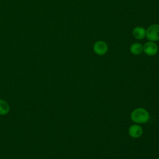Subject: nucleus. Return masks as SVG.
<instances>
[{
    "label": "nucleus",
    "mask_w": 159,
    "mask_h": 159,
    "mask_svg": "<svg viewBox=\"0 0 159 159\" xmlns=\"http://www.w3.org/2000/svg\"><path fill=\"white\" fill-rule=\"evenodd\" d=\"M130 117L136 123L144 124L148 121L150 115L147 110L142 107H139L132 112Z\"/></svg>",
    "instance_id": "1"
},
{
    "label": "nucleus",
    "mask_w": 159,
    "mask_h": 159,
    "mask_svg": "<svg viewBox=\"0 0 159 159\" xmlns=\"http://www.w3.org/2000/svg\"><path fill=\"white\" fill-rule=\"evenodd\" d=\"M145 35L151 42L159 40V25L153 24L150 25L147 29Z\"/></svg>",
    "instance_id": "2"
},
{
    "label": "nucleus",
    "mask_w": 159,
    "mask_h": 159,
    "mask_svg": "<svg viewBox=\"0 0 159 159\" xmlns=\"http://www.w3.org/2000/svg\"><path fill=\"white\" fill-rule=\"evenodd\" d=\"M93 50L97 55H103L107 51V45L103 41H98L94 43Z\"/></svg>",
    "instance_id": "3"
},
{
    "label": "nucleus",
    "mask_w": 159,
    "mask_h": 159,
    "mask_svg": "<svg viewBox=\"0 0 159 159\" xmlns=\"http://www.w3.org/2000/svg\"><path fill=\"white\" fill-rule=\"evenodd\" d=\"M143 50L147 55L152 56L155 55L157 53L158 46L157 45L156 43H155L153 42H148L144 45Z\"/></svg>",
    "instance_id": "4"
},
{
    "label": "nucleus",
    "mask_w": 159,
    "mask_h": 159,
    "mask_svg": "<svg viewBox=\"0 0 159 159\" xmlns=\"http://www.w3.org/2000/svg\"><path fill=\"white\" fill-rule=\"evenodd\" d=\"M143 130L142 127L139 125H132L129 129V135L133 138H138L142 134Z\"/></svg>",
    "instance_id": "5"
},
{
    "label": "nucleus",
    "mask_w": 159,
    "mask_h": 159,
    "mask_svg": "<svg viewBox=\"0 0 159 159\" xmlns=\"http://www.w3.org/2000/svg\"><path fill=\"white\" fill-rule=\"evenodd\" d=\"M132 34L134 37L137 39H142L145 37L146 32L145 30L142 27H136L134 29Z\"/></svg>",
    "instance_id": "6"
},
{
    "label": "nucleus",
    "mask_w": 159,
    "mask_h": 159,
    "mask_svg": "<svg viewBox=\"0 0 159 159\" xmlns=\"http://www.w3.org/2000/svg\"><path fill=\"white\" fill-rule=\"evenodd\" d=\"M130 52L134 55H139L143 50V47L139 43H135L130 46Z\"/></svg>",
    "instance_id": "7"
},
{
    "label": "nucleus",
    "mask_w": 159,
    "mask_h": 159,
    "mask_svg": "<svg viewBox=\"0 0 159 159\" xmlns=\"http://www.w3.org/2000/svg\"><path fill=\"white\" fill-rule=\"evenodd\" d=\"M9 111V107L7 103L2 100L0 99V114L1 115H4L8 113Z\"/></svg>",
    "instance_id": "8"
},
{
    "label": "nucleus",
    "mask_w": 159,
    "mask_h": 159,
    "mask_svg": "<svg viewBox=\"0 0 159 159\" xmlns=\"http://www.w3.org/2000/svg\"><path fill=\"white\" fill-rule=\"evenodd\" d=\"M157 159H159V158H157Z\"/></svg>",
    "instance_id": "9"
}]
</instances>
